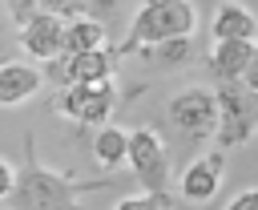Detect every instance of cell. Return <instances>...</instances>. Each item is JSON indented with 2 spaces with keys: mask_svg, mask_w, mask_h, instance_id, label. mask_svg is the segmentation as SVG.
I'll list each match as a JSON object with an SVG mask.
<instances>
[{
  "mask_svg": "<svg viewBox=\"0 0 258 210\" xmlns=\"http://www.w3.org/2000/svg\"><path fill=\"white\" fill-rule=\"evenodd\" d=\"M28 8H48V12H64V16H77L73 12V0H24Z\"/></svg>",
  "mask_w": 258,
  "mask_h": 210,
  "instance_id": "ffe728a7",
  "label": "cell"
},
{
  "mask_svg": "<svg viewBox=\"0 0 258 210\" xmlns=\"http://www.w3.org/2000/svg\"><path fill=\"white\" fill-rule=\"evenodd\" d=\"M93 162L101 166V170H117V166H125V153H129V133L121 129V125H113V121H105V125H97L93 129Z\"/></svg>",
  "mask_w": 258,
  "mask_h": 210,
  "instance_id": "5bb4252c",
  "label": "cell"
},
{
  "mask_svg": "<svg viewBox=\"0 0 258 210\" xmlns=\"http://www.w3.org/2000/svg\"><path fill=\"white\" fill-rule=\"evenodd\" d=\"M113 210H173V198H169V190H141V194L121 198Z\"/></svg>",
  "mask_w": 258,
  "mask_h": 210,
  "instance_id": "e0dca14e",
  "label": "cell"
},
{
  "mask_svg": "<svg viewBox=\"0 0 258 210\" xmlns=\"http://www.w3.org/2000/svg\"><path fill=\"white\" fill-rule=\"evenodd\" d=\"M133 4H137V0H73V12L93 16V20H101L105 28H117V24H125V20L133 16Z\"/></svg>",
  "mask_w": 258,
  "mask_h": 210,
  "instance_id": "2e32d148",
  "label": "cell"
},
{
  "mask_svg": "<svg viewBox=\"0 0 258 210\" xmlns=\"http://www.w3.org/2000/svg\"><path fill=\"white\" fill-rule=\"evenodd\" d=\"M12 186H16V166H12L8 158H0V206H4V198L12 194Z\"/></svg>",
  "mask_w": 258,
  "mask_h": 210,
  "instance_id": "d6986e66",
  "label": "cell"
},
{
  "mask_svg": "<svg viewBox=\"0 0 258 210\" xmlns=\"http://www.w3.org/2000/svg\"><path fill=\"white\" fill-rule=\"evenodd\" d=\"M117 69H121V52L105 44L93 52H64V57L48 61L40 73H44V81H52L60 89V85H85V81H113Z\"/></svg>",
  "mask_w": 258,
  "mask_h": 210,
  "instance_id": "ba28073f",
  "label": "cell"
},
{
  "mask_svg": "<svg viewBox=\"0 0 258 210\" xmlns=\"http://www.w3.org/2000/svg\"><path fill=\"white\" fill-rule=\"evenodd\" d=\"M226 210H258V186H246V190H238V194L226 202Z\"/></svg>",
  "mask_w": 258,
  "mask_h": 210,
  "instance_id": "ac0fdd59",
  "label": "cell"
},
{
  "mask_svg": "<svg viewBox=\"0 0 258 210\" xmlns=\"http://www.w3.org/2000/svg\"><path fill=\"white\" fill-rule=\"evenodd\" d=\"M222 182H226V149L214 145L210 153H194V158L181 166V174H177V194H181L189 206H202V202L218 198Z\"/></svg>",
  "mask_w": 258,
  "mask_h": 210,
  "instance_id": "9c48e42d",
  "label": "cell"
},
{
  "mask_svg": "<svg viewBox=\"0 0 258 210\" xmlns=\"http://www.w3.org/2000/svg\"><path fill=\"white\" fill-rule=\"evenodd\" d=\"M133 57L153 69V73H177V69H189L194 57H198V36H173V40H157V44H141L133 48Z\"/></svg>",
  "mask_w": 258,
  "mask_h": 210,
  "instance_id": "8fae6325",
  "label": "cell"
},
{
  "mask_svg": "<svg viewBox=\"0 0 258 210\" xmlns=\"http://www.w3.org/2000/svg\"><path fill=\"white\" fill-rule=\"evenodd\" d=\"M218 133V97L214 89H181L165 101V141L169 149L177 145L181 153H198L206 141H214Z\"/></svg>",
  "mask_w": 258,
  "mask_h": 210,
  "instance_id": "7a4b0ae2",
  "label": "cell"
},
{
  "mask_svg": "<svg viewBox=\"0 0 258 210\" xmlns=\"http://www.w3.org/2000/svg\"><path fill=\"white\" fill-rule=\"evenodd\" d=\"M214 97H218V133H214V145L226 149V153L250 145L258 137V93L246 89L242 81H218Z\"/></svg>",
  "mask_w": 258,
  "mask_h": 210,
  "instance_id": "277c9868",
  "label": "cell"
},
{
  "mask_svg": "<svg viewBox=\"0 0 258 210\" xmlns=\"http://www.w3.org/2000/svg\"><path fill=\"white\" fill-rule=\"evenodd\" d=\"M109 44V28L93 16H69L64 20V52H93Z\"/></svg>",
  "mask_w": 258,
  "mask_h": 210,
  "instance_id": "9a60e30c",
  "label": "cell"
},
{
  "mask_svg": "<svg viewBox=\"0 0 258 210\" xmlns=\"http://www.w3.org/2000/svg\"><path fill=\"white\" fill-rule=\"evenodd\" d=\"M129 101L125 93H117V77L113 81H85V85H60L52 97V109L73 121L77 129H97L105 121H113L117 105Z\"/></svg>",
  "mask_w": 258,
  "mask_h": 210,
  "instance_id": "5b68a950",
  "label": "cell"
},
{
  "mask_svg": "<svg viewBox=\"0 0 258 210\" xmlns=\"http://www.w3.org/2000/svg\"><path fill=\"white\" fill-rule=\"evenodd\" d=\"M214 40H258V12L242 0H222L210 16Z\"/></svg>",
  "mask_w": 258,
  "mask_h": 210,
  "instance_id": "7c38bea8",
  "label": "cell"
},
{
  "mask_svg": "<svg viewBox=\"0 0 258 210\" xmlns=\"http://www.w3.org/2000/svg\"><path fill=\"white\" fill-rule=\"evenodd\" d=\"M44 85L40 65L32 61H0V109H16L24 101H32Z\"/></svg>",
  "mask_w": 258,
  "mask_h": 210,
  "instance_id": "30bf717a",
  "label": "cell"
},
{
  "mask_svg": "<svg viewBox=\"0 0 258 210\" xmlns=\"http://www.w3.org/2000/svg\"><path fill=\"white\" fill-rule=\"evenodd\" d=\"M64 12H48V8H32L20 24H16V44L24 57H32V65H48L56 57H64Z\"/></svg>",
  "mask_w": 258,
  "mask_h": 210,
  "instance_id": "52a82bcc",
  "label": "cell"
},
{
  "mask_svg": "<svg viewBox=\"0 0 258 210\" xmlns=\"http://www.w3.org/2000/svg\"><path fill=\"white\" fill-rule=\"evenodd\" d=\"M20 145H24V158L16 166V186L4 198L8 210H85L81 198L109 186V182H97V178H77L73 170L44 166L40 153H36V137L32 133H24Z\"/></svg>",
  "mask_w": 258,
  "mask_h": 210,
  "instance_id": "6da1fadb",
  "label": "cell"
},
{
  "mask_svg": "<svg viewBox=\"0 0 258 210\" xmlns=\"http://www.w3.org/2000/svg\"><path fill=\"white\" fill-rule=\"evenodd\" d=\"M4 16H8V12H4V0H0V28H4Z\"/></svg>",
  "mask_w": 258,
  "mask_h": 210,
  "instance_id": "7402d4cb",
  "label": "cell"
},
{
  "mask_svg": "<svg viewBox=\"0 0 258 210\" xmlns=\"http://www.w3.org/2000/svg\"><path fill=\"white\" fill-rule=\"evenodd\" d=\"M125 166H129V174L137 178L141 190H169V178H173V149H169L165 133L153 129V125L129 129Z\"/></svg>",
  "mask_w": 258,
  "mask_h": 210,
  "instance_id": "8992f818",
  "label": "cell"
},
{
  "mask_svg": "<svg viewBox=\"0 0 258 210\" xmlns=\"http://www.w3.org/2000/svg\"><path fill=\"white\" fill-rule=\"evenodd\" d=\"M242 85L258 93V44H254V57H250V65H246V73H242Z\"/></svg>",
  "mask_w": 258,
  "mask_h": 210,
  "instance_id": "44dd1931",
  "label": "cell"
},
{
  "mask_svg": "<svg viewBox=\"0 0 258 210\" xmlns=\"http://www.w3.org/2000/svg\"><path fill=\"white\" fill-rule=\"evenodd\" d=\"M258 40H214L206 52V69L214 81H242Z\"/></svg>",
  "mask_w": 258,
  "mask_h": 210,
  "instance_id": "4fadbf2b",
  "label": "cell"
},
{
  "mask_svg": "<svg viewBox=\"0 0 258 210\" xmlns=\"http://www.w3.org/2000/svg\"><path fill=\"white\" fill-rule=\"evenodd\" d=\"M173 36H198V4L194 0H141L125 24L121 57H129L141 44L173 40Z\"/></svg>",
  "mask_w": 258,
  "mask_h": 210,
  "instance_id": "3957f363",
  "label": "cell"
}]
</instances>
